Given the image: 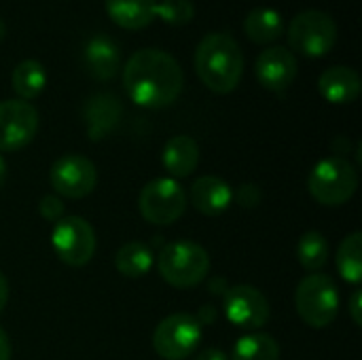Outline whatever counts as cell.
<instances>
[{"label":"cell","instance_id":"cell-16","mask_svg":"<svg viewBox=\"0 0 362 360\" xmlns=\"http://www.w3.org/2000/svg\"><path fill=\"white\" fill-rule=\"evenodd\" d=\"M361 89V74L350 66H331L318 79V91L331 104H350L358 100Z\"/></svg>","mask_w":362,"mask_h":360},{"label":"cell","instance_id":"cell-24","mask_svg":"<svg viewBox=\"0 0 362 360\" xmlns=\"http://www.w3.org/2000/svg\"><path fill=\"white\" fill-rule=\"evenodd\" d=\"M329 240L320 231H305L297 242V259L310 274H318L329 263Z\"/></svg>","mask_w":362,"mask_h":360},{"label":"cell","instance_id":"cell-10","mask_svg":"<svg viewBox=\"0 0 362 360\" xmlns=\"http://www.w3.org/2000/svg\"><path fill=\"white\" fill-rule=\"evenodd\" d=\"M49 180L53 191L59 197L68 199H83L87 197L98 182V172L91 159L78 153L62 155L57 161H53Z\"/></svg>","mask_w":362,"mask_h":360},{"label":"cell","instance_id":"cell-1","mask_svg":"<svg viewBox=\"0 0 362 360\" xmlns=\"http://www.w3.org/2000/svg\"><path fill=\"white\" fill-rule=\"evenodd\" d=\"M123 87L134 104L163 108L178 100L185 87V72L168 51L140 49L125 64Z\"/></svg>","mask_w":362,"mask_h":360},{"label":"cell","instance_id":"cell-35","mask_svg":"<svg viewBox=\"0 0 362 360\" xmlns=\"http://www.w3.org/2000/svg\"><path fill=\"white\" fill-rule=\"evenodd\" d=\"M4 36H6V23H4V21L0 19V40H2Z\"/></svg>","mask_w":362,"mask_h":360},{"label":"cell","instance_id":"cell-4","mask_svg":"<svg viewBox=\"0 0 362 360\" xmlns=\"http://www.w3.org/2000/svg\"><path fill=\"white\" fill-rule=\"evenodd\" d=\"M356 189L358 172L346 157L320 159L308 176V191L320 206H344L354 197Z\"/></svg>","mask_w":362,"mask_h":360},{"label":"cell","instance_id":"cell-30","mask_svg":"<svg viewBox=\"0 0 362 360\" xmlns=\"http://www.w3.org/2000/svg\"><path fill=\"white\" fill-rule=\"evenodd\" d=\"M193 360H229V356L223 350H218V348H206L199 354H195Z\"/></svg>","mask_w":362,"mask_h":360},{"label":"cell","instance_id":"cell-3","mask_svg":"<svg viewBox=\"0 0 362 360\" xmlns=\"http://www.w3.org/2000/svg\"><path fill=\"white\" fill-rule=\"evenodd\" d=\"M157 269L174 289H193L202 284L210 272V255L191 240H176L159 252Z\"/></svg>","mask_w":362,"mask_h":360},{"label":"cell","instance_id":"cell-17","mask_svg":"<svg viewBox=\"0 0 362 360\" xmlns=\"http://www.w3.org/2000/svg\"><path fill=\"white\" fill-rule=\"evenodd\" d=\"M85 66L89 74L98 81H110L121 66V51L119 45L106 36V34H95L87 40L85 45Z\"/></svg>","mask_w":362,"mask_h":360},{"label":"cell","instance_id":"cell-28","mask_svg":"<svg viewBox=\"0 0 362 360\" xmlns=\"http://www.w3.org/2000/svg\"><path fill=\"white\" fill-rule=\"evenodd\" d=\"M233 202H238L242 208H255L261 202V189L257 185H242L238 191H233Z\"/></svg>","mask_w":362,"mask_h":360},{"label":"cell","instance_id":"cell-5","mask_svg":"<svg viewBox=\"0 0 362 360\" xmlns=\"http://www.w3.org/2000/svg\"><path fill=\"white\" fill-rule=\"evenodd\" d=\"M295 308L312 329H327L339 312V291L325 274L305 276L295 291Z\"/></svg>","mask_w":362,"mask_h":360},{"label":"cell","instance_id":"cell-15","mask_svg":"<svg viewBox=\"0 0 362 360\" xmlns=\"http://www.w3.org/2000/svg\"><path fill=\"white\" fill-rule=\"evenodd\" d=\"M187 199H191L197 212L206 216H218L233 204V189L218 176H199L193 182Z\"/></svg>","mask_w":362,"mask_h":360},{"label":"cell","instance_id":"cell-11","mask_svg":"<svg viewBox=\"0 0 362 360\" xmlns=\"http://www.w3.org/2000/svg\"><path fill=\"white\" fill-rule=\"evenodd\" d=\"M38 110L25 100L0 102V153H15L28 146L38 132Z\"/></svg>","mask_w":362,"mask_h":360},{"label":"cell","instance_id":"cell-19","mask_svg":"<svg viewBox=\"0 0 362 360\" xmlns=\"http://www.w3.org/2000/svg\"><path fill=\"white\" fill-rule=\"evenodd\" d=\"M108 17L125 30H144L157 17V0H104Z\"/></svg>","mask_w":362,"mask_h":360},{"label":"cell","instance_id":"cell-29","mask_svg":"<svg viewBox=\"0 0 362 360\" xmlns=\"http://www.w3.org/2000/svg\"><path fill=\"white\" fill-rule=\"evenodd\" d=\"M350 316H352L354 325H356V327H361L362 325V291L361 289H356V291L352 293V297H350Z\"/></svg>","mask_w":362,"mask_h":360},{"label":"cell","instance_id":"cell-32","mask_svg":"<svg viewBox=\"0 0 362 360\" xmlns=\"http://www.w3.org/2000/svg\"><path fill=\"white\" fill-rule=\"evenodd\" d=\"M0 360H11V342L2 329H0Z\"/></svg>","mask_w":362,"mask_h":360},{"label":"cell","instance_id":"cell-31","mask_svg":"<svg viewBox=\"0 0 362 360\" xmlns=\"http://www.w3.org/2000/svg\"><path fill=\"white\" fill-rule=\"evenodd\" d=\"M195 320H197L199 325H210V323H214V320H216V312H214V308H212V306H204V308L197 312Z\"/></svg>","mask_w":362,"mask_h":360},{"label":"cell","instance_id":"cell-33","mask_svg":"<svg viewBox=\"0 0 362 360\" xmlns=\"http://www.w3.org/2000/svg\"><path fill=\"white\" fill-rule=\"evenodd\" d=\"M6 301H8V282L2 276V272H0V314L6 308Z\"/></svg>","mask_w":362,"mask_h":360},{"label":"cell","instance_id":"cell-13","mask_svg":"<svg viewBox=\"0 0 362 360\" xmlns=\"http://www.w3.org/2000/svg\"><path fill=\"white\" fill-rule=\"evenodd\" d=\"M297 57L288 47L272 45L257 57L255 72L259 83L269 91H284L297 79Z\"/></svg>","mask_w":362,"mask_h":360},{"label":"cell","instance_id":"cell-25","mask_svg":"<svg viewBox=\"0 0 362 360\" xmlns=\"http://www.w3.org/2000/svg\"><path fill=\"white\" fill-rule=\"evenodd\" d=\"M341 278L350 284H361L362 280V233H350L337 248L335 257Z\"/></svg>","mask_w":362,"mask_h":360},{"label":"cell","instance_id":"cell-27","mask_svg":"<svg viewBox=\"0 0 362 360\" xmlns=\"http://www.w3.org/2000/svg\"><path fill=\"white\" fill-rule=\"evenodd\" d=\"M64 202L57 197V195H45V197H40V202H38V212H40V216L45 219V221H49V223H57L59 219H64Z\"/></svg>","mask_w":362,"mask_h":360},{"label":"cell","instance_id":"cell-7","mask_svg":"<svg viewBox=\"0 0 362 360\" xmlns=\"http://www.w3.org/2000/svg\"><path fill=\"white\" fill-rule=\"evenodd\" d=\"M187 193L178 180L163 176L144 185L138 197V210L151 225L168 227L176 223L187 210Z\"/></svg>","mask_w":362,"mask_h":360},{"label":"cell","instance_id":"cell-12","mask_svg":"<svg viewBox=\"0 0 362 360\" xmlns=\"http://www.w3.org/2000/svg\"><path fill=\"white\" fill-rule=\"evenodd\" d=\"M223 308L227 320L233 327L250 333L265 327L272 316L267 297L250 284H238L233 289H227V293L223 295Z\"/></svg>","mask_w":362,"mask_h":360},{"label":"cell","instance_id":"cell-14","mask_svg":"<svg viewBox=\"0 0 362 360\" xmlns=\"http://www.w3.org/2000/svg\"><path fill=\"white\" fill-rule=\"evenodd\" d=\"M123 106L115 93H95L85 102L83 121L89 140H102L112 134L121 121Z\"/></svg>","mask_w":362,"mask_h":360},{"label":"cell","instance_id":"cell-18","mask_svg":"<svg viewBox=\"0 0 362 360\" xmlns=\"http://www.w3.org/2000/svg\"><path fill=\"white\" fill-rule=\"evenodd\" d=\"M161 163L170 178H187L199 163V146L191 136H172L161 151Z\"/></svg>","mask_w":362,"mask_h":360},{"label":"cell","instance_id":"cell-2","mask_svg":"<svg viewBox=\"0 0 362 360\" xmlns=\"http://www.w3.org/2000/svg\"><path fill=\"white\" fill-rule=\"evenodd\" d=\"M195 72L214 93H231L244 74V51L227 32L206 34L195 49Z\"/></svg>","mask_w":362,"mask_h":360},{"label":"cell","instance_id":"cell-20","mask_svg":"<svg viewBox=\"0 0 362 360\" xmlns=\"http://www.w3.org/2000/svg\"><path fill=\"white\" fill-rule=\"evenodd\" d=\"M244 32L252 42L272 45L282 36L284 19L272 6H257L248 11V15L244 17Z\"/></svg>","mask_w":362,"mask_h":360},{"label":"cell","instance_id":"cell-9","mask_svg":"<svg viewBox=\"0 0 362 360\" xmlns=\"http://www.w3.org/2000/svg\"><path fill=\"white\" fill-rule=\"evenodd\" d=\"M202 342V325L191 314H172L163 318L153 333V348L163 360L193 356Z\"/></svg>","mask_w":362,"mask_h":360},{"label":"cell","instance_id":"cell-23","mask_svg":"<svg viewBox=\"0 0 362 360\" xmlns=\"http://www.w3.org/2000/svg\"><path fill=\"white\" fill-rule=\"evenodd\" d=\"M229 360H280V344L267 333L252 331L235 342Z\"/></svg>","mask_w":362,"mask_h":360},{"label":"cell","instance_id":"cell-22","mask_svg":"<svg viewBox=\"0 0 362 360\" xmlns=\"http://www.w3.org/2000/svg\"><path fill=\"white\" fill-rule=\"evenodd\" d=\"M153 252L142 242H127L115 255V267L125 278H142L153 267Z\"/></svg>","mask_w":362,"mask_h":360},{"label":"cell","instance_id":"cell-34","mask_svg":"<svg viewBox=\"0 0 362 360\" xmlns=\"http://www.w3.org/2000/svg\"><path fill=\"white\" fill-rule=\"evenodd\" d=\"M6 172H8L6 161H4V157L0 155V187H2V185H4V180H6Z\"/></svg>","mask_w":362,"mask_h":360},{"label":"cell","instance_id":"cell-6","mask_svg":"<svg viewBox=\"0 0 362 360\" xmlns=\"http://www.w3.org/2000/svg\"><path fill=\"white\" fill-rule=\"evenodd\" d=\"M337 42V23L335 19L320 11L308 8L293 17L288 25V45L301 55L322 57Z\"/></svg>","mask_w":362,"mask_h":360},{"label":"cell","instance_id":"cell-21","mask_svg":"<svg viewBox=\"0 0 362 360\" xmlns=\"http://www.w3.org/2000/svg\"><path fill=\"white\" fill-rule=\"evenodd\" d=\"M11 85L19 100L30 102L42 93L47 85V70L38 59H23L15 66L11 74Z\"/></svg>","mask_w":362,"mask_h":360},{"label":"cell","instance_id":"cell-26","mask_svg":"<svg viewBox=\"0 0 362 360\" xmlns=\"http://www.w3.org/2000/svg\"><path fill=\"white\" fill-rule=\"evenodd\" d=\"M157 17L172 25H185L195 17V4L193 0H159Z\"/></svg>","mask_w":362,"mask_h":360},{"label":"cell","instance_id":"cell-8","mask_svg":"<svg viewBox=\"0 0 362 360\" xmlns=\"http://www.w3.org/2000/svg\"><path fill=\"white\" fill-rule=\"evenodd\" d=\"M51 246L57 259L70 267L87 265L95 255V231L83 216H64L53 225Z\"/></svg>","mask_w":362,"mask_h":360}]
</instances>
